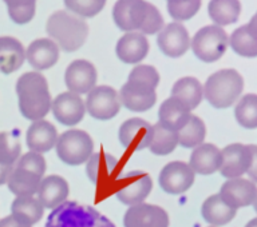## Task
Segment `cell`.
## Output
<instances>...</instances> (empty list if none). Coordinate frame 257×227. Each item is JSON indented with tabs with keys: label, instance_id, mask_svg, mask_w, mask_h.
<instances>
[{
	"label": "cell",
	"instance_id": "obj_15",
	"mask_svg": "<svg viewBox=\"0 0 257 227\" xmlns=\"http://www.w3.org/2000/svg\"><path fill=\"white\" fill-rule=\"evenodd\" d=\"M218 195L225 203L237 210L241 207H248L254 203L257 196L256 183L253 180L244 178H233L228 179L220 188Z\"/></svg>",
	"mask_w": 257,
	"mask_h": 227
},
{
	"label": "cell",
	"instance_id": "obj_11",
	"mask_svg": "<svg viewBox=\"0 0 257 227\" xmlns=\"http://www.w3.org/2000/svg\"><path fill=\"white\" fill-rule=\"evenodd\" d=\"M194 179L196 174L189 167V164L180 160L166 164L158 176L160 187L170 195H180L186 192L193 186Z\"/></svg>",
	"mask_w": 257,
	"mask_h": 227
},
{
	"label": "cell",
	"instance_id": "obj_26",
	"mask_svg": "<svg viewBox=\"0 0 257 227\" xmlns=\"http://www.w3.org/2000/svg\"><path fill=\"white\" fill-rule=\"evenodd\" d=\"M236 214L237 210L225 203L218 194H214V195L206 198L201 206V215H202L205 222L212 227L228 224L230 220L234 219Z\"/></svg>",
	"mask_w": 257,
	"mask_h": 227
},
{
	"label": "cell",
	"instance_id": "obj_37",
	"mask_svg": "<svg viewBox=\"0 0 257 227\" xmlns=\"http://www.w3.org/2000/svg\"><path fill=\"white\" fill-rule=\"evenodd\" d=\"M8 6V15L16 24L30 23L35 16L36 0H4Z\"/></svg>",
	"mask_w": 257,
	"mask_h": 227
},
{
	"label": "cell",
	"instance_id": "obj_21",
	"mask_svg": "<svg viewBox=\"0 0 257 227\" xmlns=\"http://www.w3.org/2000/svg\"><path fill=\"white\" fill-rule=\"evenodd\" d=\"M115 52L118 59L123 63L137 64L148 55L149 42L140 32H127L118 40Z\"/></svg>",
	"mask_w": 257,
	"mask_h": 227
},
{
	"label": "cell",
	"instance_id": "obj_40",
	"mask_svg": "<svg viewBox=\"0 0 257 227\" xmlns=\"http://www.w3.org/2000/svg\"><path fill=\"white\" fill-rule=\"evenodd\" d=\"M128 79L137 80V82H141V83L150 84L154 88H157V86L160 83V74H158V71L153 66L140 64V66H136V67L133 68L130 75H128Z\"/></svg>",
	"mask_w": 257,
	"mask_h": 227
},
{
	"label": "cell",
	"instance_id": "obj_6",
	"mask_svg": "<svg viewBox=\"0 0 257 227\" xmlns=\"http://www.w3.org/2000/svg\"><path fill=\"white\" fill-rule=\"evenodd\" d=\"M257 147L253 144L232 143L221 150V175L233 179L248 172L254 178Z\"/></svg>",
	"mask_w": 257,
	"mask_h": 227
},
{
	"label": "cell",
	"instance_id": "obj_27",
	"mask_svg": "<svg viewBox=\"0 0 257 227\" xmlns=\"http://www.w3.org/2000/svg\"><path fill=\"white\" fill-rule=\"evenodd\" d=\"M118 166V159L104 151L92 152L86 162V174L92 183H103L112 176Z\"/></svg>",
	"mask_w": 257,
	"mask_h": 227
},
{
	"label": "cell",
	"instance_id": "obj_12",
	"mask_svg": "<svg viewBox=\"0 0 257 227\" xmlns=\"http://www.w3.org/2000/svg\"><path fill=\"white\" fill-rule=\"evenodd\" d=\"M120 104L134 112H145L156 104V88L150 84L127 79L119 91Z\"/></svg>",
	"mask_w": 257,
	"mask_h": 227
},
{
	"label": "cell",
	"instance_id": "obj_1",
	"mask_svg": "<svg viewBox=\"0 0 257 227\" xmlns=\"http://www.w3.org/2000/svg\"><path fill=\"white\" fill-rule=\"evenodd\" d=\"M112 18L116 27L126 32L138 31L153 35L164 28V18L146 0H118L114 4Z\"/></svg>",
	"mask_w": 257,
	"mask_h": 227
},
{
	"label": "cell",
	"instance_id": "obj_5",
	"mask_svg": "<svg viewBox=\"0 0 257 227\" xmlns=\"http://www.w3.org/2000/svg\"><path fill=\"white\" fill-rule=\"evenodd\" d=\"M47 34L66 52L78 51L87 39L88 27L84 20L66 11L54 12L46 24Z\"/></svg>",
	"mask_w": 257,
	"mask_h": 227
},
{
	"label": "cell",
	"instance_id": "obj_31",
	"mask_svg": "<svg viewBox=\"0 0 257 227\" xmlns=\"http://www.w3.org/2000/svg\"><path fill=\"white\" fill-rule=\"evenodd\" d=\"M42 178L23 168L14 167L8 178V190L16 196H34L36 194Z\"/></svg>",
	"mask_w": 257,
	"mask_h": 227
},
{
	"label": "cell",
	"instance_id": "obj_36",
	"mask_svg": "<svg viewBox=\"0 0 257 227\" xmlns=\"http://www.w3.org/2000/svg\"><path fill=\"white\" fill-rule=\"evenodd\" d=\"M22 154V143L18 131L0 132V163L15 166Z\"/></svg>",
	"mask_w": 257,
	"mask_h": 227
},
{
	"label": "cell",
	"instance_id": "obj_29",
	"mask_svg": "<svg viewBox=\"0 0 257 227\" xmlns=\"http://www.w3.org/2000/svg\"><path fill=\"white\" fill-rule=\"evenodd\" d=\"M43 212L44 207L35 196H16L11 204V215L26 226L38 223Z\"/></svg>",
	"mask_w": 257,
	"mask_h": 227
},
{
	"label": "cell",
	"instance_id": "obj_32",
	"mask_svg": "<svg viewBox=\"0 0 257 227\" xmlns=\"http://www.w3.org/2000/svg\"><path fill=\"white\" fill-rule=\"evenodd\" d=\"M208 12L218 27L236 23L241 12L240 0H210Z\"/></svg>",
	"mask_w": 257,
	"mask_h": 227
},
{
	"label": "cell",
	"instance_id": "obj_25",
	"mask_svg": "<svg viewBox=\"0 0 257 227\" xmlns=\"http://www.w3.org/2000/svg\"><path fill=\"white\" fill-rule=\"evenodd\" d=\"M190 115H192V111L181 100L170 96L161 104L158 110V118H160L158 122L164 124L165 127L178 132L188 123Z\"/></svg>",
	"mask_w": 257,
	"mask_h": 227
},
{
	"label": "cell",
	"instance_id": "obj_33",
	"mask_svg": "<svg viewBox=\"0 0 257 227\" xmlns=\"http://www.w3.org/2000/svg\"><path fill=\"white\" fill-rule=\"evenodd\" d=\"M178 146V135L177 131H173L170 128L165 127L160 122L153 126L152 142L149 144V148L156 155H169L172 154Z\"/></svg>",
	"mask_w": 257,
	"mask_h": 227
},
{
	"label": "cell",
	"instance_id": "obj_19",
	"mask_svg": "<svg viewBox=\"0 0 257 227\" xmlns=\"http://www.w3.org/2000/svg\"><path fill=\"white\" fill-rule=\"evenodd\" d=\"M70 192L67 180L59 175H50L42 178L36 191L38 200L44 208L54 210L66 202Z\"/></svg>",
	"mask_w": 257,
	"mask_h": 227
},
{
	"label": "cell",
	"instance_id": "obj_42",
	"mask_svg": "<svg viewBox=\"0 0 257 227\" xmlns=\"http://www.w3.org/2000/svg\"><path fill=\"white\" fill-rule=\"evenodd\" d=\"M184 2H188V0H168V6H174V4L184 3Z\"/></svg>",
	"mask_w": 257,
	"mask_h": 227
},
{
	"label": "cell",
	"instance_id": "obj_28",
	"mask_svg": "<svg viewBox=\"0 0 257 227\" xmlns=\"http://www.w3.org/2000/svg\"><path fill=\"white\" fill-rule=\"evenodd\" d=\"M256 16H253L252 22L246 26H241L233 31L232 36L228 39V43L237 55L244 58H256L257 56V39H256Z\"/></svg>",
	"mask_w": 257,
	"mask_h": 227
},
{
	"label": "cell",
	"instance_id": "obj_39",
	"mask_svg": "<svg viewBox=\"0 0 257 227\" xmlns=\"http://www.w3.org/2000/svg\"><path fill=\"white\" fill-rule=\"evenodd\" d=\"M15 167L23 168V170L31 171L38 176H40V178H43L46 168H47V164H46V159H44L43 154L30 151L20 156L18 162L15 163Z\"/></svg>",
	"mask_w": 257,
	"mask_h": 227
},
{
	"label": "cell",
	"instance_id": "obj_2",
	"mask_svg": "<svg viewBox=\"0 0 257 227\" xmlns=\"http://www.w3.org/2000/svg\"><path fill=\"white\" fill-rule=\"evenodd\" d=\"M16 94L20 114L26 119L36 122L44 119L51 110L48 83L40 72H26L16 82Z\"/></svg>",
	"mask_w": 257,
	"mask_h": 227
},
{
	"label": "cell",
	"instance_id": "obj_34",
	"mask_svg": "<svg viewBox=\"0 0 257 227\" xmlns=\"http://www.w3.org/2000/svg\"><path fill=\"white\" fill-rule=\"evenodd\" d=\"M177 135H178V144H181L182 147H198L200 144L204 143L205 136H206V127H205L204 120L192 114L188 123L177 132Z\"/></svg>",
	"mask_w": 257,
	"mask_h": 227
},
{
	"label": "cell",
	"instance_id": "obj_22",
	"mask_svg": "<svg viewBox=\"0 0 257 227\" xmlns=\"http://www.w3.org/2000/svg\"><path fill=\"white\" fill-rule=\"evenodd\" d=\"M26 58L38 71L48 70L59 59V47L51 39H36L28 46Z\"/></svg>",
	"mask_w": 257,
	"mask_h": 227
},
{
	"label": "cell",
	"instance_id": "obj_24",
	"mask_svg": "<svg viewBox=\"0 0 257 227\" xmlns=\"http://www.w3.org/2000/svg\"><path fill=\"white\" fill-rule=\"evenodd\" d=\"M26 60L23 44L12 36L0 38V72L10 75L18 71Z\"/></svg>",
	"mask_w": 257,
	"mask_h": 227
},
{
	"label": "cell",
	"instance_id": "obj_41",
	"mask_svg": "<svg viewBox=\"0 0 257 227\" xmlns=\"http://www.w3.org/2000/svg\"><path fill=\"white\" fill-rule=\"evenodd\" d=\"M12 170H14V166H7V164L0 163V186L7 183L8 178L11 175Z\"/></svg>",
	"mask_w": 257,
	"mask_h": 227
},
{
	"label": "cell",
	"instance_id": "obj_23",
	"mask_svg": "<svg viewBox=\"0 0 257 227\" xmlns=\"http://www.w3.org/2000/svg\"><path fill=\"white\" fill-rule=\"evenodd\" d=\"M188 164L194 174L212 175L220 170L221 150L212 143L200 144L193 150Z\"/></svg>",
	"mask_w": 257,
	"mask_h": 227
},
{
	"label": "cell",
	"instance_id": "obj_43",
	"mask_svg": "<svg viewBox=\"0 0 257 227\" xmlns=\"http://www.w3.org/2000/svg\"><path fill=\"white\" fill-rule=\"evenodd\" d=\"M245 227H257V219H256V218H253L252 220H249L248 223L245 224Z\"/></svg>",
	"mask_w": 257,
	"mask_h": 227
},
{
	"label": "cell",
	"instance_id": "obj_17",
	"mask_svg": "<svg viewBox=\"0 0 257 227\" xmlns=\"http://www.w3.org/2000/svg\"><path fill=\"white\" fill-rule=\"evenodd\" d=\"M153 136V126L141 118H132L122 123L118 132L120 144L127 150L148 148Z\"/></svg>",
	"mask_w": 257,
	"mask_h": 227
},
{
	"label": "cell",
	"instance_id": "obj_3",
	"mask_svg": "<svg viewBox=\"0 0 257 227\" xmlns=\"http://www.w3.org/2000/svg\"><path fill=\"white\" fill-rule=\"evenodd\" d=\"M204 98L217 110L232 107L244 90V79L233 68L220 70L205 82Z\"/></svg>",
	"mask_w": 257,
	"mask_h": 227
},
{
	"label": "cell",
	"instance_id": "obj_9",
	"mask_svg": "<svg viewBox=\"0 0 257 227\" xmlns=\"http://www.w3.org/2000/svg\"><path fill=\"white\" fill-rule=\"evenodd\" d=\"M116 198L123 204L136 206L144 203L153 190V180L148 172L130 171L118 179Z\"/></svg>",
	"mask_w": 257,
	"mask_h": 227
},
{
	"label": "cell",
	"instance_id": "obj_30",
	"mask_svg": "<svg viewBox=\"0 0 257 227\" xmlns=\"http://www.w3.org/2000/svg\"><path fill=\"white\" fill-rule=\"evenodd\" d=\"M172 96L181 100L192 111L200 106L201 100L204 98V88L198 79L193 76H185L174 83Z\"/></svg>",
	"mask_w": 257,
	"mask_h": 227
},
{
	"label": "cell",
	"instance_id": "obj_13",
	"mask_svg": "<svg viewBox=\"0 0 257 227\" xmlns=\"http://www.w3.org/2000/svg\"><path fill=\"white\" fill-rule=\"evenodd\" d=\"M52 115L63 126H76L86 114L83 99L74 92H62L51 102Z\"/></svg>",
	"mask_w": 257,
	"mask_h": 227
},
{
	"label": "cell",
	"instance_id": "obj_7",
	"mask_svg": "<svg viewBox=\"0 0 257 227\" xmlns=\"http://www.w3.org/2000/svg\"><path fill=\"white\" fill-rule=\"evenodd\" d=\"M56 154L63 163L68 166H80L86 163L94 152L91 136L83 130H67L56 140Z\"/></svg>",
	"mask_w": 257,
	"mask_h": 227
},
{
	"label": "cell",
	"instance_id": "obj_38",
	"mask_svg": "<svg viewBox=\"0 0 257 227\" xmlns=\"http://www.w3.org/2000/svg\"><path fill=\"white\" fill-rule=\"evenodd\" d=\"M70 11L82 18H92L103 10L106 0H63Z\"/></svg>",
	"mask_w": 257,
	"mask_h": 227
},
{
	"label": "cell",
	"instance_id": "obj_16",
	"mask_svg": "<svg viewBox=\"0 0 257 227\" xmlns=\"http://www.w3.org/2000/svg\"><path fill=\"white\" fill-rule=\"evenodd\" d=\"M123 224L124 227H169V215L157 204L140 203L127 208Z\"/></svg>",
	"mask_w": 257,
	"mask_h": 227
},
{
	"label": "cell",
	"instance_id": "obj_4",
	"mask_svg": "<svg viewBox=\"0 0 257 227\" xmlns=\"http://www.w3.org/2000/svg\"><path fill=\"white\" fill-rule=\"evenodd\" d=\"M44 227H115L107 216L87 204L66 200L51 210Z\"/></svg>",
	"mask_w": 257,
	"mask_h": 227
},
{
	"label": "cell",
	"instance_id": "obj_18",
	"mask_svg": "<svg viewBox=\"0 0 257 227\" xmlns=\"http://www.w3.org/2000/svg\"><path fill=\"white\" fill-rule=\"evenodd\" d=\"M157 43L166 56L180 58L189 50L190 38L182 24L170 23L161 30L157 38Z\"/></svg>",
	"mask_w": 257,
	"mask_h": 227
},
{
	"label": "cell",
	"instance_id": "obj_8",
	"mask_svg": "<svg viewBox=\"0 0 257 227\" xmlns=\"http://www.w3.org/2000/svg\"><path fill=\"white\" fill-rule=\"evenodd\" d=\"M228 48V35L218 26H206L193 36V54L205 63H213L222 58Z\"/></svg>",
	"mask_w": 257,
	"mask_h": 227
},
{
	"label": "cell",
	"instance_id": "obj_10",
	"mask_svg": "<svg viewBox=\"0 0 257 227\" xmlns=\"http://www.w3.org/2000/svg\"><path fill=\"white\" fill-rule=\"evenodd\" d=\"M118 92L110 86H96L88 92L86 99V111L96 120H110L120 111Z\"/></svg>",
	"mask_w": 257,
	"mask_h": 227
},
{
	"label": "cell",
	"instance_id": "obj_35",
	"mask_svg": "<svg viewBox=\"0 0 257 227\" xmlns=\"http://www.w3.org/2000/svg\"><path fill=\"white\" fill-rule=\"evenodd\" d=\"M234 118L246 130L257 127V96L254 94H246L240 98L234 108Z\"/></svg>",
	"mask_w": 257,
	"mask_h": 227
},
{
	"label": "cell",
	"instance_id": "obj_20",
	"mask_svg": "<svg viewBox=\"0 0 257 227\" xmlns=\"http://www.w3.org/2000/svg\"><path fill=\"white\" fill-rule=\"evenodd\" d=\"M26 140H27L30 151L44 154V152L51 151L52 148L55 147L56 140H58V131L55 126L47 120H36V122H32L31 126L28 127Z\"/></svg>",
	"mask_w": 257,
	"mask_h": 227
},
{
	"label": "cell",
	"instance_id": "obj_14",
	"mask_svg": "<svg viewBox=\"0 0 257 227\" xmlns=\"http://www.w3.org/2000/svg\"><path fill=\"white\" fill-rule=\"evenodd\" d=\"M98 74L94 64L84 59L74 60L64 72V83L68 91L76 95L90 92L95 87Z\"/></svg>",
	"mask_w": 257,
	"mask_h": 227
},
{
	"label": "cell",
	"instance_id": "obj_44",
	"mask_svg": "<svg viewBox=\"0 0 257 227\" xmlns=\"http://www.w3.org/2000/svg\"><path fill=\"white\" fill-rule=\"evenodd\" d=\"M14 227H32V226H26V224H22L20 222H16V224Z\"/></svg>",
	"mask_w": 257,
	"mask_h": 227
}]
</instances>
